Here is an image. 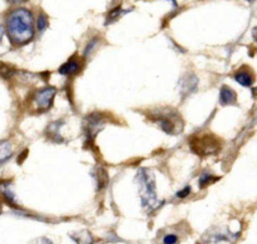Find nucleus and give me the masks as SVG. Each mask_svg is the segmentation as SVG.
I'll use <instances>...</instances> for the list:
<instances>
[{
	"label": "nucleus",
	"mask_w": 257,
	"mask_h": 244,
	"mask_svg": "<svg viewBox=\"0 0 257 244\" xmlns=\"http://www.w3.org/2000/svg\"><path fill=\"white\" fill-rule=\"evenodd\" d=\"M217 179H218V178L213 177L211 173H203V174L201 175V178H200V187L201 188L206 187V185L211 184V183H213L215 180H217Z\"/></svg>",
	"instance_id": "obj_15"
},
{
	"label": "nucleus",
	"mask_w": 257,
	"mask_h": 244,
	"mask_svg": "<svg viewBox=\"0 0 257 244\" xmlns=\"http://www.w3.org/2000/svg\"><path fill=\"white\" fill-rule=\"evenodd\" d=\"M59 122H54L47 128V134L50 139H53L54 142H63V138L59 135V127H60Z\"/></svg>",
	"instance_id": "obj_13"
},
{
	"label": "nucleus",
	"mask_w": 257,
	"mask_h": 244,
	"mask_svg": "<svg viewBox=\"0 0 257 244\" xmlns=\"http://www.w3.org/2000/svg\"><path fill=\"white\" fill-rule=\"evenodd\" d=\"M39 243L40 244H53L49 239H47V238H42V239L39 240Z\"/></svg>",
	"instance_id": "obj_22"
},
{
	"label": "nucleus",
	"mask_w": 257,
	"mask_h": 244,
	"mask_svg": "<svg viewBox=\"0 0 257 244\" xmlns=\"http://www.w3.org/2000/svg\"><path fill=\"white\" fill-rule=\"evenodd\" d=\"M95 180H97V185H98V189H102L108 182V174L103 168H99L97 169V174H95Z\"/></svg>",
	"instance_id": "obj_14"
},
{
	"label": "nucleus",
	"mask_w": 257,
	"mask_h": 244,
	"mask_svg": "<svg viewBox=\"0 0 257 244\" xmlns=\"http://www.w3.org/2000/svg\"><path fill=\"white\" fill-rule=\"evenodd\" d=\"M178 238L175 234H167L163 238V244H177Z\"/></svg>",
	"instance_id": "obj_17"
},
{
	"label": "nucleus",
	"mask_w": 257,
	"mask_h": 244,
	"mask_svg": "<svg viewBox=\"0 0 257 244\" xmlns=\"http://www.w3.org/2000/svg\"><path fill=\"white\" fill-rule=\"evenodd\" d=\"M136 180L140 187V195L143 208L147 210L156 209L158 207V198L152 174L147 169H140L136 175Z\"/></svg>",
	"instance_id": "obj_2"
},
{
	"label": "nucleus",
	"mask_w": 257,
	"mask_h": 244,
	"mask_svg": "<svg viewBox=\"0 0 257 244\" xmlns=\"http://www.w3.org/2000/svg\"><path fill=\"white\" fill-rule=\"evenodd\" d=\"M48 27V19L44 14H40L39 17L37 18V29L39 32H43L45 28Z\"/></svg>",
	"instance_id": "obj_16"
},
{
	"label": "nucleus",
	"mask_w": 257,
	"mask_h": 244,
	"mask_svg": "<svg viewBox=\"0 0 257 244\" xmlns=\"http://www.w3.org/2000/svg\"><path fill=\"white\" fill-rule=\"evenodd\" d=\"M95 45H97V39H95V38H94V39L90 40V42L87 44V47H85V49H84V57H88V55H89L90 53H92L93 48H94Z\"/></svg>",
	"instance_id": "obj_18"
},
{
	"label": "nucleus",
	"mask_w": 257,
	"mask_h": 244,
	"mask_svg": "<svg viewBox=\"0 0 257 244\" xmlns=\"http://www.w3.org/2000/svg\"><path fill=\"white\" fill-rule=\"evenodd\" d=\"M82 69V63L78 58L73 57L68 60L65 64H63L62 67L59 68V74L62 75H73L77 74L79 70Z\"/></svg>",
	"instance_id": "obj_7"
},
{
	"label": "nucleus",
	"mask_w": 257,
	"mask_h": 244,
	"mask_svg": "<svg viewBox=\"0 0 257 244\" xmlns=\"http://www.w3.org/2000/svg\"><path fill=\"white\" fill-rule=\"evenodd\" d=\"M191 147L195 150L197 154H213L216 150H218V143L217 140L213 139L212 137H205L196 138V142H191Z\"/></svg>",
	"instance_id": "obj_4"
},
{
	"label": "nucleus",
	"mask_w": 257,
	"mask_h": 244,
	"mask_svg": "<svg viewBox=\"0 0 257 244\" xmlns=\"http://www.w3.org/2000/svg\"><path fill=\"white\" fill-rule=\"evenodd\" d=\"M170 2H171V3H172V4H173V5H176V0H170Z\"/></svg>",
	"instance_id": "obj_24"
},
{
	"label": "nucleus",
	"mask_w": 257,
	"mask_h": 244,
	"mask_svg": "<svg viewBox=\"0 0 257 244\" xmlns=\"http://www.w3.org/2000/svg\"><path fill=\"white\" fill-rule=\"evenodd\" d=\"M13 155V148L8 140H2L0 142V164L10 159Z\"/></svg>",
	"instance_id": "obj_11"
},
{
	"label": "nucleus",
	"mask_w": 257,
	"mask_h": 244,
	"mask_svg": "<svg viewBox=\"0 0 257 244\" xmlns=\"http://www.w3.org/2000/svg\"><path fill=\"white\" fill-rule=\"evenodd\" d=\"M155 122L160 125V128L165 133L173 134V133L176 132V124L170 117H166V115H158V117L155 119Z\"/></svg>",
	"instance_id": "obj_9"
},
{
	"label": "nucleus",
	"mask_w": 257,
	"mask_h": 244,
	"mask_svg": "<svg viewBox=\"0 0 257 244\" xmlns=\"http://www.w3.org/2000/svg\"><path fill=\"white\" fill-rule=\"evenodd\" d=\"M235 79L236 82L240 85H242V87H251V85L253 84V82H255V78H253L252 73L243 69L235 73Z\"/></svg>",
	"instance_id": "obj_10"
},
{
	"label": "nucleus",
	"mask_w": 257,
	"mask_h": 244,
	"mask_svg": "<svg viewBox=\"0 0 257 244\" xmlns=\"http://www.w3.org/2000/svg\"><path fill=\"white\" fill-rule=\"evenodd\" d=\"M197 85H198V79L195 77V75L193 74L185 75L180 82V89H181V94H182V97H186V95L195 92Z\"/></svg>",
	"instance_id": "obj_6"
},
{
	"label": "nucleus",
	"mask_w": 257,
	"mask_h": 244,
	"mask_svg": "<svg viewBox=\"0 0 257 244\" xmlns=\"http://www.w3.org/2000/svg\"><path fill=\"white\" fill-rule=\"evenodd\" d=\"M104 125V118L103 115L97 114H90L89 117L85 119L84 123V132H85V139L87 140H93L95 135L98 134L100 129Z\"/></svg>",
	"instance_id": "obj_5"
},
{
	"label": "nucleus",
	"mask_w": 257,
	"mask_h": 244,
	"mask_svg": "<svg viewBox=\"0 0 257 244\" xmlns=\"http://www.w3.org/2000/svg\"><path fill=\"white\" fill-rule=\"evenodd\" d=\"M7 34L14 45H24L34 38L33 14L24 8L12 10L7 17Z\"/></svg>",
	"instance_id": "obj_1"
},
{
	"label": "nucleus",
	"mask_w": 257,
	"mask_h": 244,
	"mask_svg": "<svg viewBox=\"0 0 257 244\" xmlns=\"http://www.w3.org/2000/svg\"><path fill=\"white\" fill-rule=\"evenodd\" d=\"M236 100H237V95L233 89H231L230 87L225 85V87L221 88L220 90V103L221 105H231L235 104Z\"/></svg>",
	"instance_id": "obj_8"
},
{
	"label": "nucleus",
	"mask_w": 257,
	"mask_h": 244,
	"mask_svg": "<svg viewBox=\"0 0 257 244\" xmlns=\"http://www.w3.org/2000/svg\"><path fill=\"white\" fill-rule=\"evenodd\" d=\"M190 193H191V188L190 187H186L185 189L180 190V192H178L176 195H177L178 198H185V197H187V195H190Z\"/></svg>",
	"instance_id": "obj_20"
},
{
	"label": "nucleus",
	"mask_w": 257,
	"mask_h": 244,
	"mask_svg": "<svg viewBox=\"0 0 257 244\" xmlns=\"http://www.w3.org/2000/svg\"><path fill=\"white\" fill-rule=\"evenodd\" d=\"M55 93H57V89L54 87H44L37 90L30 99V103H32L35 112L42 113L49 109L53 104Z\"/></svg>",
	"instance_id": "obj_3"
},
{
	"label": "nucleus",
	"mask_w": 257,
	"mask_h": 244,
	"mask_svg": "<svg viewBox=\"0 0 257 244\" xmlns=\"http://www.w3.org/2000/svg\"><path fill=\"white\" fill-rule=\"evenodd\" d=\"M120 13H122L120 8L119 7L115 8V9L113 10V12H110L109 15H108V22H113V20L117 19V18L120 15Z\"/></svg>",
	"instance_id": "obj_19"
},
{
	"label": "nucleus",
	"mask_w": 257,
	"mask_h": 244,
	"mask_svg": "<svg viewBox=\"0 0 257 244\" xmlns=\"http://www.w3.org/2000/svg\"><path fill=\"white\" fill-rule=\"evenodd\" d=\"M0 213H2V207H0Z\"/></svg>",
	"instance_id": "obj_25"
},
{
	"label": "nucleus",
	"mask_w": 257,
	"mask_h": 244,
	"mask_svg": "<svg viewBox=\"0 0 257 244\" xmlns=\"http://www.w3.org/2000/svg\"><path fill=\"white\" fill-rule=\"evenodd\" d=\"M3 37V28H0V39H2Z\"/></svg>",
	"instance_id": "obj_23"
},
{
	"label": "nucleus",
	"mask_w": 257,
	"mask_h": 244,
	"mask_svg": "<svg viewBox=\"0 0 257 244\" xmlns=\"http://www.w3.org/2000/svg\"><path fill=\"white\" fill-rule=\"evenodd\" d=\"M9 4H23V3H25L27 0H7Z\"/></svg>",
	"instance_id": "obj_21"
},
{
	"label": "nucleus",
	"mask_w": 257,
	"mask_h": 244,
	"mask_svg": "<svg viewBox=\"0 0 257 244\" xmlns=\"http://www.w3.org/2000/svg\"><path fill=\"white\" fill-rule=\"evenodd\" d=\"M0 194L3 195V198H4L10 205H17V203H15V195L14 193L12 192V189H10L9 183H2V184H0Z\"/></svg>",
	"instance_id": "obj_12"
}]
</instances>
